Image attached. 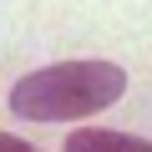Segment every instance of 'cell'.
I'll return each instance as SVG.
<instances>
[{
  "instance_id": "1",
  "label": "cell",
  "mask_w": 152,
  "mask_h": 152,
  "mask_svg": "<svg viewBox=\"0 0 152 152\" xmlns=\"http://www.w3.org/2000/svg\"><path fill=\"white\" fill-rule=\"evenodd\" d=\"M127 96V71L117 61H56L36 66L10 86V112L26 122H81Z\"/></svg>"
},
{
  "instance_id": "2",
  "label": "cell",
  "mask_w": 152,
  "mask_h": 152,
  "mask_svg": "<svg viewBox=\"0 0 152 152\" xmlns=\"http://www.w3.org/2000/svg\"><path fill=\"white\" fill-rule=\"evenodd\" d=\"M61 152H152V142L132 137V132H112V127H76V132H66Z\"/></svg>"
},
{
  "instance_id": "3",
  "label": "cell",
  "mask_w": 152,
  "mask_h": 152,
  "mask_svg": "<svg viewBox=\"0 0 152 152\" xmlns=\"http://www.w3.org/2000/svg\"><path fill=\"white\" fill-rule=\"evenodd\" d=\"M0 152H41L36 142H26V137H10V132H0Z\"/></svg>"
}]
</instances>
